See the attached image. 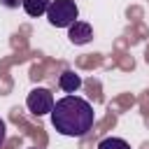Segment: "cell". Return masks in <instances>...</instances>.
I'll use <instances>...</instances> for the list:
<instances>
[{"label":"cell","instance_id":"obj_1","mask_svg":"<svg viewBox=\"0 0 149 149\" xmlns=\"http://www.w3.org/2000/svg\"><path fill=\"white\" fill-rule=\"evenodd\" d=\"M51 123H54L56 133H61L65 137H84L95 123V112L88 100H84L74 93H68L65 98L54 102Z\"/></svg>","mask_w":149,"mask_h":149},{"label":"cell","instance_id":"obj_2","mask_svg":"<svg viewBox=\"0 0 149 149\" xmlns=\"http://www.w3.org/2000/svg\"><path fill=\"white\" fill-rule=\"evenodd\" d=\"M79 19V7L74 0H51L47 9V21L54 28H68Z\"/></svg>","mask_w":149,"mask_h":149},{"label":"cell","instance_id":"obj_3","mask_svg":"<svg viewBox=\"0 0 149 149\" xmlns=\"http://www.w3.org/2000/svg\"><path fill=\"white\" fill-rule=\"evenodd\" d=\"M54 102H56V100H54V95H51L49 88H33V91L28 93V98H26V107H28V112L35 114V116L51 114Z\"/></svg>","mask_w":149,"mask_h":149},{"label":"cell","instance_id":"obj_4","mask_svg":"<svg viewBox=\"0 0 149 149\" xmlns=\"http://www.w3.org/2000/svg\"><path fill=\"white\" fill-rule=\"evenodd\" d=\"M68 40H70L72 44H77V47L88 44V42L93 40V28H91V23L77 19L72 26H68Z\"/></svg>","mask_w":149,"mask_h":149},{"label":"cell","instance_id":"obj_5","mask_svg":"<svg viewBox=\"0 0 149 149\" xmlns=\"http://www.w3.org/2000/svg\"><path fill=\"white\" fill-rule=\"evenodd\" d=\"M58 86H61V91H65V93H77V91L81 88V77H79L74 70H63L61 77H58Z\"/></svg>","mask_w":149,"mask_h":149},{"label":"cell","instance_id":"obj_6","mask_svg":"<svg viewBox=\"0 0 149 149\" xmlns=\"http://www.w3.org/2000/svg\"><path fill=\"white\" fill-rule=\"evenodd\" d=\"M49 5H51V0H23V2H21L23 12H26L28 16H33V19H37V16L47 14Z\"/></svg>","mask_w":149,"mask_h":149},{"label":"cell","instance_id":"obj_7","mask_svg":"<svg viewBox=\"0 0 149 149\" xmlns=\"http://www.w3.org/2000/svg\"><path fill=\"white\" fill-rule=\"evenodd\" d=\"M98 149H130V144L121 137H105V140H100Z\"/></svg>","mask_w":149,"mask_h":149},{"label":"cell","instance_id":"obj_8","mask_svg":"<svg viewBox=\"0 0 149 149\" xmlns=\"http://www.w3.org/2000/svg\"><path fill=\"white\" fill-rule=\"evenodd\" d=\"M0 2H2V7H7V9H16L23 0H0Z\"/></svg>","mask_w":149,"mask_h":149},{"label":"cell","instance_id":"obj_9","mask_svg":"<svg viewBox=\"0 0 149 149\" xmlns=\"http://www.w3.org/2000/svg\"><path fill=\"white\" fill-rule=\"evenodd\" d=\"M5 135H7V126H5V121L0 119V147H2V142H5Z\"/></svg>","mask_w":149,"mask_h":149},{"label":"cell","instance_id":"obj_10","mask_svg":"<svg viewBox=\"0 0 149 149\" xmlns=\"http://www.w3.org/2000/svg\"><path fill=\"white\" fill-rule=\"evenodd\" d=\"M30 149H37V147H30Z\"/></svg>","mask_w":149,"mask_h":149}]
</instances>
